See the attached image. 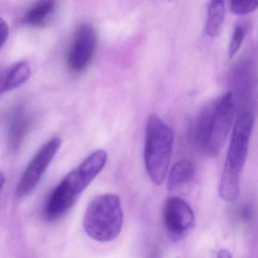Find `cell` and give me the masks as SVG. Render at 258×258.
Wrapping results in <instances>:
<instances>
[{
  "label": "cell",
  "mask_w": 258,
  "mask_h": 258,
  "mask_svg": "<svg viewBox=\"0 0 258 258\" xmlns=\"http://www.w3.org/2000/svg\"><path fill=\"white\" fill-rule=\"evenodd\" d=\"M163 223L168 236L178 241L192 227L195 214L183 199L172 197L167 199L163 209Z\"/></svg>",
  "instance_id": "obj_8"
},
{
  "label": "cell",
  "mask_w": 258,
  "mask_h": 258,
  "mask_svg": "<svg viewBox=\"0 0 258 258\" xmlns=\"http://www.w3.org/2000/svg\"><path fill=\"white\" fill-rule=\"evenodd\" d=\"M97 43V34L93 25L84 23L78 26L68 49L66 62L69 70L74 73L84 72L94 57Z\"/></svg>",
  "instance_id": "obj_7"
},
{
  "label": "cell",
  "mask_w": 258,
  "mask_h": 258,
  "mask_svg": "<svg viewBox=\"0 0 258 258\" xmlns=\"http://www.w3.org/2000/svg\"><path fill=\"white\" fill-rule=\"evenodd\" d=\"M10 35V27L7 22L0 17V49L4 46Z\"/></svg>",
  "instance_id": "obj_16"
},
{
  "label": "cell",
  "mask_w": 258,
  "mask_h": 258,
  "mask_svg": "<svg viewBox=\"0 0 258 258\" xmlns=\"http://www.w3.org/2000/svg\"><path fill=\"white\" fill-rule=\"evenodd\" d=\"M61 146V138L55 137L39 149L21 176L16 191L18 197L28 196L35 189Z\"/></svg>",
  "instance_id": "obj_6"
},
{
  "label": "cell",
  "mask_w": 258,
  "mask_h": 258,
  "mask_svg": "<svg viewBox=\"0 0 258 258\" xmlns=\"http://www.w3.org/2000/svg\"><path fill=\"white\" fill-rule=\"evenodd\" d=\"M31 121L24 108L19 107L13 111L7 130V147L10 152H18L23 146L29 133Z\"/></svg>",
  "instance_id": "obj_9"
},
{
  "label": "cell",
  "mask_w": 258,
  "mask_h": 258,
  "mask_svg": "<svg viewBox=\"0 0 258 258\" xmlns=\"http://www.w3.org/2000/svg\"><path fill=\"white\" fill-rule=\"evenodd\" d=\"M123 224L121 201L117 195L108 193L97 196L86 210L84 230L95 241H113L120 235Z\"/></svg>",
  "instance_id": "obj_4"
},
{
  "label": "cell",
  "mask_w": 258,
  "mask_h": 258,
  "mask_svg": "<svg viewBox=\"0 0 258 258\" xmlns=\"http://www.w3.org/2000/svg\"><path fill=\"white\" fill-rule=\"evenodd\" d=\"M7 90H16L29 80L31 75V67L26 61H19L6 70Z\"/></svg>",
  "instance_id": "obj_13"
},
{
  "label": "cell",
  "mask_w": 258,
  "mask_h": 258,
  "mask_svg": "<svg viewBox=\"0 0 258 258\" xmlns=\"http://www.w3.org/2000/svg\"><path fill=\"white\" fill-rule=\"evenodd\" d=\"M173 131L157 114H151L146 125L144 160L148 176L161 185L167 176L173 151Z\"/></svg>",
  "instance_id": "obj_5"
},
{
  "label": "cell",
  "mask_w": 258,
  "mask_h": 258,
  "mask_svg": "<svg viewBox=\"0 0 258 258\" xmlns=\"http://www.w3.org/2000/svg\"><path fill=\"white\" fill-rule=\"evenodd\" d=\"M107 160V152L99 149L70 172L49 195L45 205V217L54 221L70 211L83 191L103 170Z\"/></svg>",
  "instance_id": "obj_1"
},
{
  "label": "cell",
  "mask_w": 258,
  "mask_h": 258,
  "mask_svg": "<svg viewBox=\"0 0 258 258\" xmlns=\"http://www.w3.org/2000/svg\"><path fill=\"white\" fill-rule=\"evenodd\" d=\"M217 258H232V253L229 250L223 249L219 251Z\"/></svg>",
  "instance_id": "obj_18"
},
{
  "label": "cell",
  "mask_w": 258,
  "mask_h": 258,
  "mask_svg": "<svg viewBox=\"0 0 258 258\" xmlns=\"http://www.w3.org/2000/svg\"><path fill=\"white\" fill-rule=\"evenodd\" d=\"M56 8V2L52 0L36 3L25 13L23 22L31 27L41 28L50 22Z\"/></svg>",
  "instance_id": "obj_10"
},
{
  "label": "cell",
  "mask_w": 258,
  "mask_h": 258,
  "mask_svg": "<svg viewBox=\"0 0 258 258\" xmlns=\"http://www.w3.org/2000/svg\"><path fill=\"white\" fill-rule=\"evenodd\" d=\"M6 182V177L4 173L0 171V193L2 191L3 188H4V184Z\"/></svg>",
  "instance_id": "obj_19"
},
{
  "label": "cell",
  "mask_w": 258,
  "mask_h": 258,
  "mask_svg": "<svg viewBox=\"0 0 258 258\" xmlns=\"http://www.w3.org/2000/svg\"><path fill=\"white\" fill-rule=\"evenodd\" d=\"M245 32V28L242 25H238V26L235 27L233 32H232L230 44H229V58H233L239 50L241 44H242L243 40H244Z\"/></svg>",
  "instance_id": "obj_14"
},
{
  "label": "cell",
  "mask_w": 258,
  "mask_h": 258,
  "mask_svg": "<svg viewBox=\"0 0 258 258\" xmlns=\"http://www.w3.org/2000/svg\"><path fill=\"white\" fill-rule=\"evenodd\" d=\"M225 17V6L223 1L215 0L210 3L207 11L205 31L209 37L216 38L221 32Z\"/></svg>",
  "instance_id": "obj_12"
},
{
  "label": "cell",
  "mask_w": 258,
  "mask_h": 258,
  "mask_svg": "<svg viewBox=\"0 0 258 258\" xmlns=\"http://www.w3.org/2000/svg\"><path fill=\"white\" fill-rule=\"evenodd\" d=\"M196 173V166L188 159L177 161L170 169L167 176V187L170 191L177 189L192 179Z\"/></svg>",
  "instance_id": "obj_11"
},
{
  "label": "cell",
  "mask_w": 258,
  "mask_h": 258,
  "mask_svg": "<svg viewBox=\"0 0 258 258\" xmlns=\"http://www.w3.org/2000/svg\"><path fill=\"white\" fill-rule=\"evenodd\" d=\"M234 117L233 96L226 92L207 105L196 117L191 137L207 156L217 157L226 143Z\"/></svg>",
  "instance_id": "obj_2"
},
{
  "label": "cell",
  "mask_w": 258,
  "mask_h": 258,
  "mask_svg": "<svg viewBox=\"0 0 258 258\" xmlns=\"http://www.w3.org/2000/svg\"><path fill=\"white\" fill-rule=\"evenodd\" d=\"M253 123L254 116L250 111L241 113L235 122L219 188L220 198L225 202H235L239 196L240 177L247 158Z\"/></svg>",
  "instance_id": "obj_3"
},
{
  "label": "cell",
  "mask_w": 258,
  "mask_h": 258,
  "mask_svg": "<svg viewBox=\"0 0 258 258\" xmlns=\"http://www.w3.org/2000/svg\"><path fill=\"white\" fill-rule=\"evenodd\" d=\"M5 92H8L7 90V72H6V70L0 71V95H2Z\"/></svg>",
  "instance_id": "obj_17"
},
{
  "label": "cell",
  "mask_w": 258,
  "mask_h": 258,
  "mask_svg": "<svg viewBox=\"0 0 258 258\" xmlns=\"http://www.w3.org/2000/svg\"><path fill=\"white\" fill-rule=\"evenodd\" d=\"M257 1H250V2H245V1H232L229 6V9L232 13L238 16L242 15L249 14L253 13L257 9Z\"/></svg>",
  "instance_id": "obj_15"
}]
</instances>
